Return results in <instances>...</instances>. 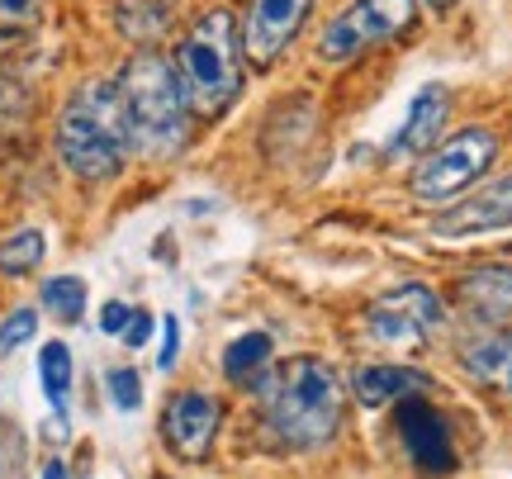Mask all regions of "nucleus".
Masks as SVG:
<instances>
[{"label":"nucleus","instance_id":"1","mask_svg":"<svg viewBox=\"0 0 512 479\" xmlns=\"http://www.w3.org/2000/svg\"><path fill=\"white\" fill-rule=\"evenodd\" d=\"M266 432L285 451H323L342 427V380L318 356H294L256 380Z\"/></svg>","mask_w":512,"mask_h":479},{"label":"nucleus","instance_id":"2","mask_svg":"<svg viewBox=\"0 0 512 479\" xmlns=\"http://www.w3.org/2000/svg\"><path fill=\"white\" fill-rule=\"evenodd\" d=\"M133 152V129L119 81H86L67 100L57 119V157L81 181H110L119 176Z\"/></svg>","mask_w":512,"mask_h":479},{"label":"nucleus","instance_id":"3","mask_svg":"<svg viewBox=\"0 0 512 479\" xmlns=\"http://www.w3.org/2000/svg\"><path fill=\"white\" fill-rule=\"evenodd\" d=\"M119 95L128 110L133 148L147 157H171L190 133V95L181 86V72L157 53H138L119 76Z\"/></svg>","mask_w":512,"mask_h":479},{"label":"nucleus","instance_id":"4","mask_svg":"<svg viewBox=\"0 0 512 479\" xmlns=\"http://www.w3.org/2000/svg\"><path fill=\"white\" fill-rule=\"evenodd\" d=\"M176 72L190 95V110L214 119L223 114L242 91V53L238 34H233V15L228 10H209V15L181 38L176 53Z\"/></svg>","mask_w":512,"mask_h":479},{"label":"nucleus","instance_id":"5","mask_svg":"<svg viewBox=\"0 0 512 479\" xmlns=\"http://www.w3.org/2000/svg\"><path fill=\"white\" fill-rule=\"evenodd\" d=\"M494 157H498V133L484 129V124H470V129L451 133L446 143H437L432 152H422L408 190L422 204H446V200H456L460 190H470L494 166Z\"/></svg>","mask_w":512,"mask_h":479},{"label":"nucleus","instance_id":"6","mask_svg":"<svg viewBox=\"0 0 512 479\" xmlns=\"http://www.w3.org/2000/svg\"><path fill=\"white\" fill-rule=\"evenodd\" d=\"M418 19V0H351L342 15L332 19L323 38H318V57L323 62H347V57L370 53L375 43L399 38L413 29Z\"/></svg>","mask_w":512,"mask_h":479},{"label":"nucleus","instance_id":"7","mask_svg":"<svg viewBox=\"0 0 512 479\" xmlns=\"http://www.w3.org/2000/svg\"><path fill=\"white\" fill-rule=\"evenodd\" d=\"M441 318H446V309L427 285H403V290H389L366 309V332L380 347L418 351L427 342V332L441 328Z\"/></svg>","mask_w":512,"mask_h":479},{"label":"nucleus","instance_id":"8","mask_svg":"<svg viewBox=\"0 0 512 479\" xmlns=\"http://www.w3.org/2000/svg\"><path fill=\"white\" fill-rule=\"evenodd\" d=\"M399 442L418 475H427V479L456 475L460 456H456V442H451V427H446V418L422 394L399 404Z\"/></svg>","mask_w":512,"mask_h":479},{"label":"nucleus","instance_id":"9","mask_svg":"<svg viewBox=\"0 0 512 479\" xmlns=\"http://www.w3.org/2000/svg\"><path fill=\"white\" fill-rule=\"evenodd\" d=\"M309 5L313 0H252V10L242 19V57L252 67H271L304 29Z\"/></svg>","mask_w":512,"mask_h":479},{"label":"nucleus","instance_id":"10","mask_svg":"<svg viewBox=\"0 0 512 479\" xmlns=\"http://www.w3.org/2000/svg\"><path fill=\"white\" fill-rule=\"evenodd\" d=\"M219 423H223L219 399H209L204 389H181L162 413V437L181 461H204L214 451Z\"/></svg>","mask_w":512,"mask_h":479},{"label":"nucleus","instance_id":"11","mask_svg":"<svg viewBox=\"0 0 512 479\" xmlns=\"http://www.w3.org/2000/svg\"><path fill=\"white\" fill-rule=\"evenodd\" d=\"M460 309L489 332H512V261L475 266L456 280Z\"/></svg>","mask_w":512,"mask_h":479},{"label":"nucleus","instance_id":"12","mask_svg":"<svg viewBox=\"0 0 512 479\" xmlns=\"http://www.w3.org/2000/svg\"><path fill=\"white\" fill-rule=\"evenodd\" d=\"M512 228V176L475 190L465 204L446 209L437 219V238H470V233H494Z\"/></svg>","mask_w":512,"mask_h":479},{"label":"nucleus","instance_id":"13","mask_svg":"<svg viewBox=\"0 0 512 479\" xmlns=\"http://www.w3.org/2000/svg\"><path fill=\"white\" fill-rule=\"evenodd\" d=\"M427 389H432V380L422 370L394 366V361L361 366L351 375V394H356V404H366V408H384V404H394V399H418Z\"/></svg>","mask_w":512,"mask_h":479},{"label":"nucleus","instance_id":"14","mask_svg":"<svg viewBox=\"0 0 512 479\" xmlns=\"http://www.w3.org/2000/svg\"><path fill=\"white\" fill-rule=\"evenodd\" d=\"M446 114H451V95L441 86H422L418 100L408 105V119L399 124L389 152H432L441 143V129H446Z\"/></svg>","mask_w":512,"mask_h":479},{"label":"nucleus","instance_id":"15","mask_svg":"<svg viewBox=\"0 0 512 479\" xmlns=\"http://www.w3.org/2000/svg\"><path fill=\"white\" fill-rule=\"evenodd\" d=\"M465 370L512 399V332H484L465 347Z\"/></svg>","mask_w":512,"mask_h":479},{"label":"nucleus","instance_id":"16","mask_svg":"<svg viewBox=\"0 0 512 479\" xmlns=\"http://www.w3.org/2000/svg\"><path fill=\"white\" fill-rule=\"evenodd\" d=\"M271 366V337L266 332H242L238 342H228L223 351V375L233 385H256L261 375Z\"/></svg>","mask_w":512,"mask_h":479},{"label":"nucleus","instance_id":"17","mask_svg":"<svg viewBox=\"0 0 512 479\" xmlns=\"http://www.w3.org/2000/svg\"><path fill=\"white\" fill-rule=\"evenodd\" d=\"M43 252H48V242H43V233L38 228H19V233H10V238L0 242V276H29L38 261H43Z\"/></svg>","mask_w":512,"mask_h":479},{"label":"nucleus","instance_id":"18","mask_svg":"<svg viewBox=\"0 0 512 479\" xmlns=\"http://www.w3.org/2000/svg\"><path fill=\"white\" fill-rule=\"evenodd\" d=\"M38 375H43V394L53 408H67V394H72V351L62 342H48L43 356H38Z\"/></svg>","mask_w":512,"mask_h":479},{"label":"nucleus","instance_id":"19","mask_svg":"<svg viewBox=\"0 0 512 479\" xmlns=\"http://www.w3.org/2000/svg\"><path fill=\"white\" fill-rule=\"evenodd\" d=\"M43 309L62 323H76L86 314V280L81 276H57V280H43Z\"/></svg>","mask_w":512,"mask_h":479},{"label":"nucleus","instance_id":"20","mask_svg":"<svg viewBox=\"0 0 512 479\" xmlns=\"http://www.w3.org/2000/svg\"><path fill=\"white\" fill-rule=\"evenodd\" d=\"M105 385H110L114 408L133 413V408L143 404V380H138V370H133V366H114L110 375H105Z\"/></svg>","mask_w":512,"mask_h":479},{"label":"nucleus","instance_id":"21","mask_svg":"<svg viewBox=\"0 0 512 479\" xmlns=\"http://www.w3.org/2000/svg\"><path fill=\"white\" fill-rule=\"evenodd\" d=\"M34 332H38V314H34V309H15V314L0 323V356H10L15 347H24Z\"/></svg>","mask_w":512,"mask_h":479},{"label":"nucleus","instance_id":"22","mask_svg":"<svg viewBox=\"0 0 512 479\" xmlns=\"http://www.w3.org/2000/svg\"><path fill=\"white\" fill-rule=\"evenodd\" d=\"M128 318H133V309H128V304H119V299H110V304L100 309V332H110V337H124Z\"/></svg>","mask_w":512,"mask_h":479},{"label":"nucleus","instance_id":"23","mask_svg":"<svg viewBox=\"0 0 512 479\" xmlns=\"http://www.w3.org/2000/svg\"><path fill=\"white\" fill-rule=\"evenodd\" d=\"M176 351H181V323H176V318H162V356H157V366L171 370L176 366Z\"/></svg>","mask_w":512,"mask_h":479},{"label":"nucleus","instance_id":"24","mask_svg":"<svg viewBox=\"0 0 512 479\" xmlns=\"http://www.w3.org/2000/svg\"><path fill=\"white\" fill-rule=\"evenodd\" d=\"M147 337H152V314L133 309V318H128V328H124V342H128V347H143Z\"/></svg>","mask_w":512,"mask_h":479},{"label":"nucleus","instance_id":"25","mask_svg":"<svg viewBox=\"0 0 512 479\" xmlns=\"http://www.w3.org/2000/svg\"><path fill=\"white\" fill-rule=\"evenodd\" d=\"M38 0H0V19H15V24H24V19H34Z\"/></svg>","mask_w":512,"mask_h":479},{"label":"nucleus","instance_id":"26","mask_svg":"<svg viewBox=\"0 0 512 479\" xmlns=\"http://www.w3.org/2000/svg\"><path fill=\"white\" fill-rule=\"evenodd\" d=\"M43 479H72V475H67V465L62 461H48L43 465Z\"/></svg>","mask_w":512,"mask_h":479},{"label":"nucleus","instance_id":"27","mask_svg":"<svg viewBox=\"0 0 512 479\" xmlns=\"http://www.w3.org/2000/svg\"><path fill=\"white\" fill-rule=\"evenodd\" d=\"M427 5H432V10H451L456 0H427Z\"/></svg>","mask_w":512,"mask_h":479}]
</instances>
